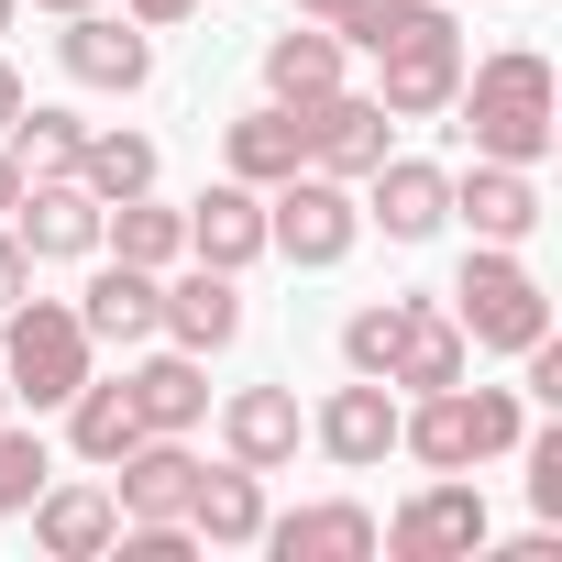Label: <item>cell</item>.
Wrapping results in <instances>:
<instances>
[{
  "label": "cell",
  "mask_w": 562,
  "mask_h": 562,
  "mask_svg": "<svg viewBox=\"0 0 562 562\" xmlns=\"http://www.w3.org/2000/svg\"><path fill=\"white\" fill-rule=\"evenodd\" d=\"M452 122H463V144H474V155H496V166H540V155H551V133H562L551 56L507 45V56L463 67V89H452Z\"/></svg>",
  "instance_id": "cell-1"
},
{
  "label": "cell",
  "mask_w": 562,
  "mask_h": 562,
  "mask_svg": "<svg viewBox=\"0 0 562 562\" xmlns=\"http://www.w3.org/2000/svg\"><path fill=\"white\" fill-rule=\"evenodd\" d=\"M518 430H529V408L507 397V386H430L419 408H397V452H419L430 474H474V463H496V452H518Z\"/></svg>",
  "instance_id": "cell-2"
},
{
  "label": "cell",
  "mask_w": 562,
  "mask_h": 562,
  "mask_svg": "<svg viewBox=\"0 0 562 562\" xmlns=\"http://www.w3.org/2000/svg\"><path fill=\"white\" fill-rule=\"evenodd\" d=\"M89 321L67 310V299H12L0 310V386H12L23 408H67L78 386H89Z\"/></svg>",
  "instance_id": "cell-3"
},
{
  "label": "cell",
  "mask_w": 562,
  "mask_h": 562,
  "mask_svg": "<svg viewBox=\"0 0 562 562\" xmlns=\"http://www.w3.org/2000/svg\"><path fill=\"white\" fill-rule=\"evenodd\" d=\"M452 331L474 353H529L551 331V299H540V276L518 265V243H474L463 276H452Z\"/></svg>",
  "instance_id": "cell-4"
},
{
  "label": "cell",
  "mask_w": 562,
  "mask_h": 562,
  "mask_svg": "<svg viewBox=\"0 0 562 562\" xmlns=\"http://www.w3.org/2000/svg\"><path fill=\"white\" fill-rule=\"evenodd\" d=\"M353 243H364V199H353L342 177L299 166V177L265 188V254H288V265H342Z\"/></svg>",
  "instance_id": "cell-5"
},
{
  "label": "cell",
  "mask_w": 562,
  "mask_h": 562,
  "mask_svg": "<svg viewBox=\"0 0 562 562\" xmlns=\"http://www.w3.org/2000/svg\"><path fill=\"white\" fill-rule=\"evenodd\" d=\"M452 89H463V34H452V12H430L419 34L375 45V100H386V122H441Z\"/></svg>",
  "instance_id": "cell-6"
},
{
  "label": "cell",
  "mask_w": 562,
  "mask_h": 562,
  "mask_svg": "<svg viewBox=\"0 0 562 562\" xmlns=\"http://www.w3.org/2000/svg\"><path fill=\"white\" fill-rule=\"evenodd\" d=\"M375 551H397V562H452V551H485V496L463 485V474H430L386 529H375Z\"/></svg>",
  "instance_id": "cell-7"
},
{
  "label": "cell",
  "mask_w": 562,
  "mask_h": 562,
  "mask_svg": "<svg viewBox=\"0 0 562 562\" xmlns=\"http://www.w3.org/2000/svg\"><path fill=\"white\" fill-rule=\"evenodd\" d=\"M12 243H23L34 265H89V254H100V199H89L78 177H23Z\"/></svg>",
  "instance_id": "cell-8"
},
{
  "label": "cell",
  "mask_w": 562,
  "mask_h": 562,
  "mask_svg": "<svg viewBox=\"0 0 562 562\" xmlns=\"http://www.w3.org/2000/svg\"><path fill=\"white\" fill-rule=\"evenodd\" d=\"M56 56H67V78H78V89H111V100H133V89L155 78V34H144V23H111L100 0H89V12H67Z\"/></svg>",
  "instance_id": "cell-9"
},
{
  "label": "cell",
  "mask_w": 562,
  "mask_h": 562,
  "mask_svg": "<svg viewBox=\"0 0 562 562\" xmlns=\"http://www.w3.org/2000/svg\"><path fill=\"white\" fill-rule=\"evenodd\" d=\"M386 133H397V122H386L375 89H331V100H310V166L342 177V188L386 166Z\"/></svg>",
  "instance_id": "cell-10"
},
{
  "label": "cell",
  "mask_w": 562,
  "mask_h": 562,
  "mask_svg": "<svg viewBox=\"0 0 562 562\" xmlns=\"http://www.w3.org/2000/svg\"><path fill=\"white\" fill-rule=\"evenodd\" d=\"M353 199H364V221H375L386 243H430V232L452 221V177L419 166V155H386L375 177H353Z\"/></svg>",
  "instance_id": "cell-11"
},
{
  "label": "cell",
  "mask_w": 562,
  "mask_h": 562,
  "mask_svg": "<svg viewBox=\"0 0 562 562\" xmlns=\"http://www.w3.org/2000/svg\"><path fill=\"white\" fill-rule=\"evenodd\" d=\"M310 441H321L342 474H375V463L397 452V397H386V375L331 386V397H321V419H310Z\"/></svg>",
  "instance_id": "cell-12"
},
{
  "label": "cell",
  "mask_w": 562,
  "mask_h": 562,
  "mask_svg": "<svg viewBox=\"0 0 562 562\" xmlns=\"http://www.w3.org/2000/svg\"><path fill=\"white\" fill-rule=\"evenodd\" d=\"M155 331H166L177 353H221V342L243 331V276H221V265H199V254H188V276L155 299Z\"/></svg>",
  "instance_id": "cell-13"
},
{
  "label": "cell",
  "mask_w": 562,
  "mask_h": 562,
  "mask_svg": "<svg viewBox=\"0 0 562 562\" xmlns=\"http://www.w3.org/2000/svg\"><path fill=\"white\" fill-rule=\"evenodd\" d=\"M452 221H474V243H529V232H540V177L474 155V166L452 177Z\"/></svg>",
  "instance_id": "cell-14"
},
{
  "label": "cell",
  "mask_w": 562,
  "mask_h": 562,
  "mask_svg": "<svg viewBox=\"0 0 562 562\" xmlns=\"http://www.w3.org/2000/svg\"><path fill=\"white\" fill-rule=\"evenodd\" d=\"M111 474H122V485H111V507H122V518H188L199 452H188V430H144V441H133Z\"/></svg>",
  "instance_id": "cell-15"
},
{
  "label": "cell",
  "mask_w": 562,
  "mask_h": 562,
  "mask_svg": "<svg viewBox=\"0 0 562 562\" xmlns=\"http://www.w3.org/2000/svg\"><path fill=\"white\" fill-rule=\"evenodd\" d=\"M299 441H310V419H299L288 386H232V397H221V452H232V463L276 474V463H299Z\"/></svg>",
  "instance_id": "cell-16"
},
{
  "label": "cell",
  "mask_w": 562,
  "mask_h": 562,
  "mask_svg": "<svg viewBox=\"0 0 562 562\" xmlns=\"http://www.w3.org/2000/svg\"><path fill=\"white\" fill-rule=\"evenodd\" d=\"M254 551H276V562H375V518H364L353 496H321V507L265 518V540H254Z\"/></svg>",
  "instance_id": "cell-17"
},
{
  "label": "cell",
  "mask_w": 562,
  "mask_h": 562,
  "mask_svg": "<svg viewBox=\"0 0 562 562\" xmlns=\"http://www.w3.org/2000/svg\"><path fill=\"white\" fill-rule=\"evenodd\" d=\"M188 529L210 540V551H254L265 540V474L254 463H199V485H188Z\"/></svg>",
  "instance_id": "cell-18"
},
{
  "label": "cell",
  "mask_w": 562,
  "mask_h": 562,
  "mask_svg": "<svg viewBox=\"0 0 562 562\" xmlns=\"http://www.w3.org/2000/svg\"><path fill=\"white\" fill-rule=\"evenodd\" d=\"M299 166H310V111H288V100H265L221 133V177H243V188H276Z\"/></svg>",
  "instance_id": "cell-19"
},
{
  "label": "cell",
  "mask_w": 562,
  "mask_h": 562,
  "mask_svg": "<svg viewBox=\"0 0 562 562\" xmlns=\"http://www.w3.org/2000/svg\"><path fill=\"white\" fill-rule=\"evenodd\" d=\"M188 254H199V265H221V276H243V265L265 254V188L221 177L210 199H188Z\"/></svg>",
  "instance_id": "cell-20"
},
{
  "label": "cell",
  "mask_w": 562,
  "mask_h": 562,
  "mask_svg": "<svg viewBox=\"0 0 562 562\" xmlns=\"http://www.w3.org/2000/svg\"><path fill=\"white\" fill-rule=\"evenodd\" d=\"M155 299H166V276H155V265H122V254H111V265L89 276L78 321H89V342H122V353H133V342H155Z\"/></svg>",
  "instance_id": "cell-21"
},
{
  "label": "cell",
  "mask_w": 562,
  "mask_h": 562,
  "mask_svg": "<svg viewBox=\"0 0 562 562\" xmlns=\"http://www.w3.org/2000/svg\"><path fill=\"white\" fill-rule=\"evenodd\" d=\"M122 386H133L144 430H199V419H210V353H177V342H166V353H144Z\"/></svg>",
  "instance_id": "cell-22"
},
{
  "label": "cell",
  "mask_w": 562,
  "mask_h": 562,
  "mask_svg": "<svg viewBox=\"0 0 562 562\" xmlns=\"http://www.w3.org/2000/svg\"><path fill=\"white\" fill-rule=\"evenodd\" d=\"M111 529H122L111 485H34V540H45L56 562H100Z\"/></svg>",
  "instance_id": "cell-23"
},
{
  "label": "cell",
  "mask_w": 562,
  "mask_h": 562,
  "mask_svg": "<svg viewBox=\"0 0 562 562\" xmlns=\"http://www.w3.org/2000/svg\"><path fill=\"white\" fill-rule=\"evenodd\" d=\"M331 89H342V34H331V23H299V34L265 45V100L310 111V100H331Z\"/></svg>",
  "instance_id": "cell-24"
},
{
  "label": "cell",
  "mask_w": 562,
  "mask_h": 562,
  "mask_svg": "<svg viewBox=\"0 0 562 562\" xmlns=\"http://www.w3.org/2000/svg\"><path fill=\"white\" fill-rule=\"evenodd\" d=\"M100 243H111L122 265H155V276H166V265H188V210H166L155 188H144V199H111V210H100Z\"/></svg>",
  "instance_id": "cell-25"
},
{
  "label": "cell",
  "mask_w": 562,
  "mask_h": 562,
  "mask_svg": "<svg viewBox=\"0 0 562 562\" xmlns=\"http://www.w3.org/2000/svg\"><path fill=\"white\" fill-rule=\"evenodd\" d=\"M463 364H474V342L452 331V310H430V299H419V310H408V342H397V364H386V386L430 397V386H452Z\"/></svg>",
  "instance_id": "cell-26"
},
{
  "label": "cell",
  "mask_w": 562,
  "mask_h": 562,
  "mask_svg": "<svg viewBox=\"0 0 562 562\" xmlns=\"http://www.w3.org/2000/svg\"><path fill=\"white\" fill-rule=\"evenodd\" d=\"M67 441H78V463H100V474H111V463L144 441V408H133V386H100V375H89V386L67 397Z\"/></svg>",
  "instance_id": "cell-27"
},
{
  "label": "cell",
  "mask_w": 562,
  "mask_h": 562,
  "mask_svg": "<svg viewBox=\"0 0 562 562\" xmlns=\"http://www.w3.org/2000/svg\"><path fill=\"white\" fill-rule=\"evenodd\" d=\"M0 144H12V166H23V177H78V144H89V122H78V111H45V100H23Z\"/></svg>",
  "instance_id": "cell-28"
},
{
  "label": "cell",
  "mask_w": 562,
  "mask_h": 562,
  "mask_svg": "<svg viewBox=\"0 0 562 562\" xmlns=\"http://www.w3.org/2000/svg\"><path fill=\"white\" fill-rule=\"evenodd\" d=\"M78 188H89L100 210H111V199H144V188H155V144H144V133H89V144H78Z\"/></svg>",
  "instance_id": "cell-29"
},
{
  "label": "cell",
  "mask_w": 562,
  "mask_h": 562,
  "mask_svg": "<svg viewBox=\"0 0 562 562\" xmlns=\"http://www.w3.org/2000/svg\"><path fill=\"white\" fill-rule=\"evenodd\" d=\"M408 310H419V299H375V310H353V321H342V364H353V375H386L397 342H408Z\"/></svg>",
  "instance_id": "cell-30"
},
{
  "label": "cell",
  "mask_w": 562,
  "mask_h": 562,
  "mask_svg": "<svg viewBox=\"0 0 562 562\" xmlns=\"http://www.w3.org/2000/svg\"><path fill=\"white\" fill-rule=\"evenodd\" d=\"M430 12H441V0H353V12H342L331 34H342V56H375V45H397V34H419Z\"/></svg>",
  "instance_id": "cell-31"
},
{
  "label": "cell",
  "mask_w": 562,
  "mask_h": 562,
  "mask_svg": "<svg viewBox=\"0 0 562 562\" xmlns=\"http://www.w3.org/2000/svg\"><path fill=\"white\" fill-rule=\"evenodd\" d=\"M111 551H122V562H199V529H188V518H122Z\"/></svg>",
  "instance_id": "cell-32"
},
{
  "label": "cell",
  "mask_w": 562,
  "mask_h": 562,
  "mask_svg": "<svg viewBox=\"0 0 562 562\" xmlns=\"http://www.w3.org/2000/svg\"><path fill=\"white\" fill-rule=\"evenodd\" d=\"M34 485H45V441L0 419V518H12V507H34Z\"/></svg>",
  "instance_id": "cell-33"
},
{
  "label": "cell",
  "mask_w": 562,
  "mask_h": 562,
  "mask_svg": "<svg viewBox=\"0 0 562 562\" xmlns=\"http://www.w3.org/2000/svg\"><path fill=\"white\" fill-rule=\"evenodd\" d=\"M518 452H529V507L562 518V419L551 430H518Z\"/></svg>",
  "instance_id": "cell-34"
},
{
  "label": "cell",
  "mask_w": 562,
  "mask_h": 562,
  "mask_svg": "<svg viewBox=\"0 0 562 562\" xmlns=\"http://www.w3.org/2000/svg\"><path fill=\"white\" fill-rule=\"evenodd\" d=\"M23 288H34V254H23V243H12V221H0V310H12V299H23Z\"/></svg>",
  "instance_id": "cell-35"
},
{
  "label": "cell",
  "mask_w": 562,
  "mask_h": 562,
  "mask_svg": "<svg viewBox=\"0 0 562 562\" xmlns=\"http://www.w3.org/2000/svg\"><path fill=\"white\" fill-rule=\"evenodd\" d=\"M188 12H210V0H133V23H144V34H166V23H188Z\"/></svg>",
  "instance_id": "cell-36"
},
{
  "label": "cell",
  "mask_w": 562,
  "mask_h": 562,
  "mask_svg": "<svg viewBox=\"0 0 562 562\" xmlns=\"http://www.w3.org/2000/svg\"><path fill=\"white\" fill-rule=\"evenodd\" d=\"M23 100H34V89H23V67L0 56V133H12V111H23Z\"/></svg>",
  "instance_id": "cell-37"
},
{
  "label": "cell",
  "mask_w": 562,
  "mask_h": 562,
  "mask_svg": "<svg viewBox=\"0 0 562 562\" xmlns=\"http://www.w3.org/2000/svg\"><path fill=\"white\" fill-rule=\"evenodd\" d=\"M12 199H23V166H12V144H0V221H12Z\"/></svg>",
  "instance_id": "cell-38"
},
{
  "label": "cell",
  "mask_w": 562,
  "mask_h": 562,
  "mask_svg": "<svg viewBox=\"0 0 562 562\" xmlns=\"http://www.w3.org/2000/svg\"><path fill=\"white\" fill-rule=\"evenodd\" d=\"M353 12V0H299V23H342Z\"/></svg>",
  "instance_id": "cell-39"
},
{
  "label": "cell",
  "mask_w": 562,
  "mask_h": 562,
  "mask_svg": "<svg viewBox=\"0 0 562 562\" xmlns=\"http://www.w3.org/2000/svg\"><path fill=\"white\" fill-rule=\"evenodd\" d=\"M12 12H23V0H0V34H12Z\"/></svg>",
  "instance_id": "cell-40"
},
{
  "label": "cell",
  "mask_w": 562,
  "mask_h": 562,
  "mask_svg": "<svg viewBox=\"0 0 562 562\" xmlns=\"http://www.w3.org/2000/svg\"><path fill=\"white\" fill-rule=\"evenodd\" d=\"M45 12H89V0H45Z\"/></svg>",
  "instance_id": "cell-41"
},
{
  "label": "cell",
  "mask_w": 562,
  "mask_h": 562,
  "mask_svg": "<svg viewBox=\"0 0 562 562\" xmlns=\"http://www.w3.org/2000/svg\"><path fill=\"white\" fill-rule=\"evenodd\" d=\"M0 419H12V386H0Z\"/></svg>",
  "instance_id": "cell-42"
}]
</instances>
